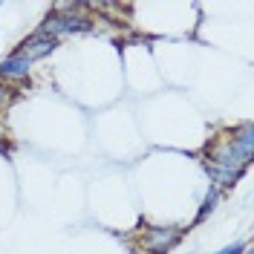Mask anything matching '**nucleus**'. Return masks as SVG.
<instances>
[{
    "mask_svg": "<svg viewBox=\"0 0 254 254\" xmlns=\"http://www.w3.org/2000/svg\"><path fill=\"white\" fill-rule=\"evenodd\" d=\"M190 228L185 225H150L142 234V252L144 254H171L182 243V237Z\"/></svg>",
    "mask_w": 254,
    "mask_h": 254,
    "instance_id": "7ed1b4c3",
    "label": "nucleus"
},
{
    "mask_svg": "<svg viewBox=\"0 0 254 254\" xmlns=\"http://www.w3.org/2000/svg\"><path fill=\"white\" fill-rule=\"evenodd\" d=\"M222 202V190H217L214 185H208L205 196H202V202H199V211H196V217H193V225H199V222H205Z\"/></svg>",
    "mask_w": 254,
    "mask_h": 254,
    "instance_id": "423d86ee",
    "label": "nucleus"
},
{
    "mask_svg": "<svg viewBox=\"0 0 254 254\" xmlns=\"http://www.w3.org/2000/svg\"><path fill=\"white\" fill-rule=\"evenodd\" d=\"M246 249H249V243H231V246H225V249H220L214 254H243Z\"/></svg>",
    "mask_w": 254,
    "mask_h": 254,
    "instance_id": "6e6552de",
    "label": "nucleus"
},
{
    "mask_svg": "<svg viewBox=\"0 0 254 254\" xmlns=\"http://www.w3.org/2000/svg\"><path fill=\"white\" fill-rule=\"evenodd\" d=\"M32 72V64L26 58H20L15 52H9L3 61H0V81L12 84V81H23L26 75Z\"/></svg>",
    "mask_w": 254,
    "mask_h": 254,
    "instance_id": "39448f33",
    "label": "nucleus"
},
{
    "mask_svg": "<svg viewBox=\"0 0 254 254\" xmlns=\"http://www.w3.org/2000/svg\"><path fill=\"white\" fill-rule=\"evenodd\" d=\"M252 159H254V125L252 122H243V125L214 136L205 144V153H202L208 179L222 193L231 190L246 176V171L252 168Z\"/></svg>",
    "mask_w": 254,
    "mask_h": 254,
    "instance_id": "f257e3e1",
    "label": "nucleus"
},
{
    "mask_svg": "<svg viewBox=\"0 0 254 254\" xmlns=\"http://www.w3.org/2000/svg\"><path fill=\"white\" fill-rule=\"evenodd\" d=\"M81 9H84V3H58V6L38 23V32H44V35L55 38V41L93 32L95 20L90 15H84Z\"/></svg>",
    "mask_w": 254,
    "mask_h": 254,
    "instance_id": "f03ea898",
    "label": "nucleus"
},
{
    "mask_svg": "<svg viewBox=\"0 0 254 254\" xmlns=\"http://www.w3.org/2000/svg\"><path fill=\"white\" fill-rule=\"evenodd\" d=\"M58 44L61 41H55V38H49V35H44V32H32V35H26L20 44H17L12 52L15 55H20V58H26L29 64H35V61H44V58H49L55 49H58Z\"/></svg>",
    "mask_w": 254,
    "mask_h": 254,
    "instance_id": "20e7f679",
    "label": "nucleus"
},
{
    "mask_svg": "<svg viewBox=\"0 0 254 254\" xmlns=\"http://www.w3.org/2000/svg\"><path fill=\"white\" fill-rule=\"evenodd\" d=\"M12 98H15V87L6 84V81H0V113L12 104Z\"/></svg>",
    "mask_w": 254,
    "mask_h": 254,
    "instance_id": "0eeeda50",
    "label": "nucleus"
}]
</instances>
